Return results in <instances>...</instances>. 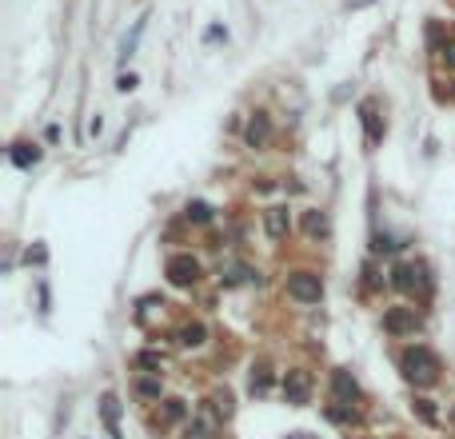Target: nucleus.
Wrapping results in <instances>:
<instances>
[{
	"label": "nucleus",
	"mask_w": 455,
	"mask_h": 439,
	"mask_svg": "<svg viewBox=\"0 0 455 439\" xmlns=\"http://www.w3.org/2000/svg\"><path fill=\"white\" fill-rule=\"evenodd\" d=\"M136 395H144V400H160V379H136Z\"/></svg>",
	"instance_id": "a211bd4d"
},
{
	"label": "nucleus",
	"mask_w": 455,
	"mask_h": 439,
	"mask_svg": "<svg viewBox=\"0 0 455 439\" xmlns=\"http://www.w3.org/2000/svg\"><path fill=\"white\" fill-rule=\"evenodd\" d=\"M283 395H288V403H308V395H312V376L308 371H300V367H292L288 376H283Z\"/></svg>",
	"instance_id": "423d86ee"
},
{
	"label": "nucleus",
	"mask_w": 455,
	"mask_h": 439,
	"mask_svg": "<svg viewBox=\"0 0 455 439\" xmlns=\"http://www.w3.org/2000/svg\"><path fill=\"white\" fill-rule=\"evenodd\" d=\"M264 228H268L271 240H283V236H288V228H292L288 208H268V212H264Z\"/></svg>",
	"instance_id": "6e6552de"
},
{
	"label": "nucleus",
	"mask_w": 455,
	"mask_h": 439,
	"mask_svg": "<svg viewBox=\"0 0 455 439\" xmlns=\"http://www.w3.org/2000/svg\"><path fill=\"white\" fill-rule=\"evenodd\" d=\"M220 280H224V284L256 280V272H252V268H244V264H224V268H220Z\"/></svg>",
	"instance_id": "f8f14e48"
},
{
	"label": "nucleus",
	"mask_w": 455,
	"mask_h": 439,
	"mask_svg": "<svg viewBox=\"0 0 455 439\" xmlns=\"http://www.w3.org/2000/svg\"><path fill=\"white\" fill-rule=\"evenodd\" d=\"M304 232H308V236H328V216H323V212H308Z\"/></svg>",
	"instance_id": "f3484780"
},
{
	"label": "nucleus",
	"mask_w": 455,
	"mask_h": 439,
	"mask_svg": "<svg viewBox=\"0 0 455 439\" xmlns=\"http://www.w3.org/2000/svg\"><path fill=\"white\" fill-rule=\"evenodd\" d=\"M392 276H395L392 284L399 288V292H419V295H423L431 288V284H428V268H423V264H399Z\"/></svg>",
	"instance_id": "20e7f679"
},
{
	"label": "nucleus",
	"mask_w": 455,
	"mask_h": 439,
	"mask_svg": "<svg viewBox=\"0 0 455 439\" xmlns=\"http://www.w3.org/2000/svg\"><path fill=\"white\" fill-rule=\"evenodd\" d=\"M399 364H404V376L411 379L416 388H431V383L440 379V355L431 352V348H423V343L407 348Z\"/></svg>",
	"instance_id": "f257e3e1"
},
{
	"label": "nucleus",
	"mask_w": 455,
	"mask_h": 439,
	"mask_svg": "<svg viewBox=\"0 0 455 439\" xmlns=\"http://www.w3.org/2000/svg\"><path fill=\"white\" fill-rule=\"evenodd\" d=\"M364 124H368V140L371 144H376V140H380V124H376V108H371V104H364Z\"/></svg>",
	"instance_id": "aec40b11"
},
{
	"label": "nucleus",
	"mask_w": 455,
	"mask_h": 439,
	"mask_svg": "<svg viewBox=\"0 0 455 439\" xmlns=\"http://www.w3.org/2000/svg\"><path fill=\"white\" fill-rule=\"evenodd\" d=\"M295 439H304V435H295Z\"/></svg>",
	"instance_id": "bb28decb"
},
{
	"label": "nucleus",
	"mask_w": 455,
	"mask_h": 439,
	"mask_svg": "<svg viewBox=\"0 0 455 439\" xmlns=\"http://www.w3.org/2000/svg\"><path fill=\"white\" fill-rule=\"evenodd\" d=\"M216 415H200L196 424H188V435L184 439H216Z\"/></svg>",
	"instance_id": "9d476101"
},
{
	"label": "nucleus",
	"mask_w": 455,
	"mask_h": 439,
	"mask_svg": "<svg viewBox=\"0 0 455 439\" xmlns=\"http://www.w3.org/2000/svg\"><path fill=\"white\" fill-rule=\"evenodd\" d=\"M37 160H40L37 144H13V164H16V168H32Z\"/></svg>",
	"instance_id": "9b49d317"
},
{
	"label": "nucleus",
	"mask_w": 455,
	"mask_h": 439,
	"mask_svg": "<svg viewBox=\"0 0 455 439\" xmlns=\"http://www.w3.org/2000/svg\"><path fill=\"white\" fill-rule=\"evenodd\" d=\"M184 212H188V220H196V224H208V220H212V208L204 204V200H196V204H188Z\"/></svg>",
	"instance_id": "6ab92c4d"
},
{
	"label": "nucleus",
	"mask_w": 455,
	"mask_h": 439,
	"mask_svg": "<svg viewBox=\"0 0 455 439\" xmlns=\"http://www.w3.org/2000/svg\"><path fill=\"white\" fill-rule=\"evenodd\" d=\"M288 295L300 300V304H320L323 300L320 276H312V272H292V276H288Z\"/></svg>",
	"instance_id": "f03ea898"
},
{
	"label": "nucleus",
	"mask_w": 455,
	"mask_h": 439,
	"mask_svg": "<svg viewBox=\"0 0 455 439\" xmlns=\"http://www.w3.org/2000/svg\"><path fill=\"white\" fill-rule=\"evenodd\" d=\"M416 328H419L416 307H387V316H383V331L387 336H411Z\"/></svg>",
	"instance_id": "39448f33"
},
{
	"label": "nucleus",
	"mask_w": 455,
	"mask_h": 439,
	"mask_svg": "<svg viewBox=\"0 0 455 439\" xmlns=\"http://www.w3.org/2000/svg\"><path fill=\"white\" fill-rule=\"evenodd\" d=\"M332 391H335V403L356 400V379L347 376V371H335V376H332Z\"/></svg>",
	"instance_id": "1a4fd4ad"
},
{
	"label": "nucleus",
	"mask_w": 455,
	"mask_h": 439,
	"mask_svg": "<svg viewBox=\"0 0 455 439\" xmlns=\"http://www.w3.org/2000/svg\"><path fill=\"white\" fill-rule=\"evenodd\" d=\"M248 148H268L271 140V120H268V112H256L252 120H248Z\"/></svg>",
	"instance_id": "0eeeda50"
},
{
	"label": "nucleus",
	"mask_w": 455,
	"mask_h": 439,
	"mask_svg": "<svg viewBox=\"0 0 455 439\" xmlns=\"http://www.w3.org/2000/svg\"><path fill=\"white\" fill-rule=\"evenodd\" d=\"M100 412H104V424H108V431L116 435V419H120V400H116V395H104Z\"/></svg>",
	"instance_id": "ddd939ff"
},
{
	"label": "nucleus",
	"mask_w": 455,
	"mask_h": 439,
	"mask_svg": "<svg viewBox=\"0 0 455 439\" xmlns=\"http://www.w3.org/2000/svg\"><path fill=\"white\" fill-rule=\"evenodd\" d=\"M140 37H144V20H136V25H132V32L124 37V44H120V56H124V61H128V56H132V52H136V44H140Z\"/></svg>",
	"instance_id": "dca6fc26"
},
{
	"label": "nucleus",
	"mask_w": 455,
	"mask_h": 439,
	"mask_svg": "<svg viewBox=\"0 0 455 439\" xmlns=\"http://www.w3.org/2000/svg\"><path fill=\"white\" fill-rule=\"evenodd\" d=\"M136 364L148 367V371H160V355H156V352H144V355H136Z\"/></svg>",
	"instance_id": "4be33fe9"
},
{
	"label": "nucleus",
	"mask_w": 455,
	"mask_h": 439,
	"mask_svg": "<svg viewBox=\"0 0 455 439\" xmlns=\"http://www.w3.org/2000/svg\"><path fill=\"white\" fill-rule=\"evenodd\" d=\"M440 56H443V64H451V68H455V44H443Z\"/></svg>",
	"instance_id": "a878e982"
},
{
	"label": "nucleus",
	"mask_w": 455,
	"mask_h": 439,
	"mask_svg": "<svg viewBox=\"0 0 455 439\" xmlns=\"http://www.w3.org/2000/svg\"><path fill=\"white\" fill-rule=\"evenodd\" d=\"M252 391H256V395L268 391V371H264V367H259V376H252Z\"/></svg>",
	"instance_id": "5701e85b"
},
{
	"label": "nucleus",
	"mask_w": 455,
	"mask_h": 439,
	"mask_svg": "<svg viewBox=\"0 0 455 439\" xmlns=\"http://www.w3.org/2000/svg\"><path fill=\"white\" fill-rule=\"evenodd\" d=\"M419 415H423V419H428V424H431V419H435V407H431L428 400H419Z\"/></svg>",
	"instance_id": "393cba45"
},
{
	"label": "nucleus",
	"mask_w": 455,
	"mask_h": 439,
	"mask_svg": "<svg viewBox=\"0 0 455 439\" xmlns=\"http://www.w3.org/2000/svg\"><path fill=\"white\" fill-rule=\"evenodd\" d=\"M212 403H216V407H212V412H216V415H224V419L232 415V395H228V391H224V395H216V400H212Z\"/></svg>",
	"instance_id": "412c9836"
},
{
	"label": "nucleus",
	"mask_w": 455,
	"mask_h": 439,
	"mask_svg": "<svg viewBox=\"0 0 455 439\" xmlns=\"http://www.w3.org/2000/svg\"><path fill=\"white\" fill-rule=\"evenodd\" d=\"M204 336H208V331H204V324H188V328H180V343H184V348H200V343H204Z\"/></svg>",
	"instance_id": "4468645a"
},
{
	"label": "nucleus",
	"mask_w": 455,
	"mask_h": 439,
	"mask_svg": "<svg viewBox=\"0 0 455 439\" xmlns=\"http://www.w3.org/2000/svg\"><path fill=\"white\" fill-rule=\"evenodd\" d=\"M168 280L176 284V288H192V284L200 280V260H192L188 252H180V256H172L168 260Z\"/></svg>",
	"instance_id": "7ed1b4c3"
},
{
	"label": "nucleus",
	"mask_w": 455,
	"mask_h": 439,
	"mask_svg": "<svg viewBox=\"0 0 455 439\" xmlns=\"http://www.w3.org/2000/svg\"><path fill=\"white\" fill-rule=\"evenodd\" d=\"M180 419H184V403H180V400H164L160 424H180Z\"/></svg>",
	"instance_id": "2eb2a0df"
},
{
	"label": "nucleus",
	"mask_w": 455,
	"mask_h": 439,
	"mask_svg": "<svg viewBox=\"0 0 455 439\" xmlns=\"http://www.w3.org/2000/svg\"><path fill=\"white\" fill-rule=\"evenodd\" d=\"M116 88H120V92H132V88H136V76H132V72H124L120 80H116Z\"/></svg>",
	"instance_id": "b1692460"
}]
</instances>
